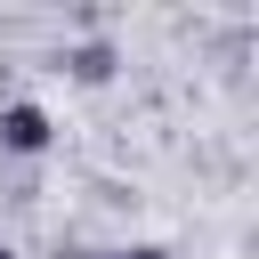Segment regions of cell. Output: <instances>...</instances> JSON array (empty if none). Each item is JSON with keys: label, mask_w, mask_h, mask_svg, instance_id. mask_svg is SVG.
<instances>
[{"label": "cell", "mask_w": 259, "mask_h": 259, "mask_svg": "<svg viewBox=\"0 0 259 259\" xmlns=\"http://www.w3.org/2000/svg\"><path fill=\"white\" fill-rule=\"evenodd\" d=\"M113 259H170V251H154V243H138V251H113Z\"/></svg>", "instance_id": "3957f363"}, {"label": "cell", "mask_w": 259, "mask_h": 259, "mask_svg": "<svg viewBox=\"0 0 259 259\" xmlns=\"http://www.w3.org/2000/svg\"><path fill=\"white\" fill-rule=\"evenodd\" d=\"M65 65H73V81H113V49H105V40H89V49H73Z\"/></svg>", "instance_id": "7a4b0ae2"}, {"label": "cell", "mask_w": 259, "mask_h": 259, "mask_svg": "<svg viewBox=\"0 0 259 259\" xmlns=\"http://www.w3.org/2000/svg\"><path fill=\"white\" fill-rule=\"evenodd\" d=\"M49 138H57V121H49L40 105H24V97L0 105V146H8V154H49Z\"/></svg>", "instance_id": "6da1fadb"}]
</instances>
